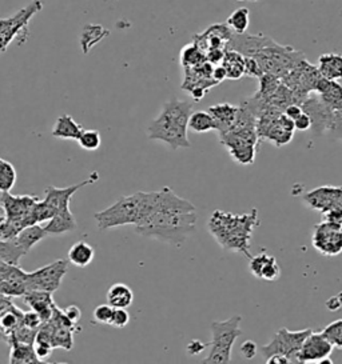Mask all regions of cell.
I'll list each match as a JSON object with an SVG mask.
<instances>
[{
	"label": "cell",
	"mask_w": 342,
	"mask_h": 364,
	"mask_svg": "<svg viewBox=\"0 0 342 364\" xmlns=\"http://www.w3.org/2000/svg\"><path fill=\"white\" fill-rule=\"evenodd\" d=\"M198 213L195 206L178 196L171 188L155 191L153 211L135 225L138 235L156 239L170 246L181 247L197 230Z\"/></svg>",
	"instance_id": "obj_1"
},
{
	"label": "cell",
	"mask_w": 342,
	"mask_h": 364,
	"mask_svg": "<svg viewBox=\"0 0 342 364\" xmlns=\"http://www.w3.org/2000/svg\"><path fill=\"white\" fill-rule=\"evenodd\" d=\"M229 49H236L244 57L254 58L258 61L263 74H269L280 79L293 70L301 60L305 59L304 52L290 46L280 45L272 37L262 34H233Z\"/></svg>",
	"instance_id": "obj_2"
},
{
	"label": "cell",
	"mask_w": 342,
	"mask_h": 364,
	"mask_svg": "<svg viewBox=\"0 0 342 364\" xmlns=\"http://www.w3.org/2000/svg\"><path fill=\"white\" fill-rule=\"evenodd\" d=\"M260 223L257 209L246 213L215 210L207 221V230L222 248L250 259L253 257L250 252L253 233Z\"/></svg>",
	"instance_id": "obj_3"
},
{
	"label": "cell",
	"mask_w": 342,
	"mask_h": 364,
	"mask_svg": "<svg viewBox=\"0 0 342 364\" xmlns=\"http://www.w3.org/2000/svg\"><path fill=\"white\" fill-rule=\"evenodd\" d=\"M191 112L193 103L188 100L171 99L166 102L159 115L150 123L147 136L153 141L165 143L171 150L190 148L191 143L188 131Z\"/></svg>",
	"instance_id": "obj_4"
},
{
	"label": "cell",
	"mask_w": 342,
	"mask_h": 364,
	"mask_svg": "<svg viewBox=\"0 0 342 364\" xmlns=\"http://www.w3.org/2000/svg\"><path fill=\"white\" fill-rule=\"evenodd\" d=\"M155 191L135 192L122 196L113 206L95 213L99 230H110L122 225H139L153 211Z\"/></svg>",
	"instance_id": "obj_5"
},
{
	"label": "cell",
	"mask_w": 342,
	"mask_h": 364,
	"mask_svg": "<svg viewBox=\"0 0 342 364\" xmlns=\"http://www.w3.org/2000/svg\"><path fill=\"white\" fill-rule=\"evenodd\" d=\"M218 138L238 165L254 163L260 139L256 131V115L249 108L241 105L234 124Z\"/></svg>",
	"instance_id": "obj_6"
},
{
	"label": "cell",
	"mask_w": 342,
	"mask_h": 364,
	"mask_svg": "<svg viewBox=\"0 0 342 364\" xmlns=\"http://www.w3.org/2000/svg\"><path fill=\"white\" fill-rule=\"evenodd\" d=\"M242 317L233 315L226 320L212 322V341L210 343L209 355L202 360V363L227 364L232 362V351L236 339L242 335L241 329Z\"/></svg>",
	"instance_id": "obj_7"
},
{
	"label": "cell",
	"mask_w": 342,
	"mask_h": 364,
	"mask_svg": "<svg viewBox=\"0 0 342 364\" xmlns=\"http://www.w3.org/2000/svg\"><path fill=\"white\" fill-rule=\"evenodd\" d=\"M43 10L42 0H31L24 8L10 18L0 19V55L4 54L13 40L24 45L30 36V20Z\"/></svg>",
	"instance_id": "obj_8"
},
{
	"label": "cell",
	"mask_w": 342,
	"mask_h": 364,
	"mask_svg": "<svg viewBox=\"0 0 342 364\" xmlns=\"http://www.w3.org/2000/svg\"><path fill=\"white\" fill-rule=\"evenodd\" d=\"M304 204L313 211H319L325 221L342 223L341 186H319L302 195Z\"/></svg>",
	"instance_id": "obj_9"
},
{
	"label": "cell",
	"mask_w": 342,
	"mask_h": 364,
	"mask_svg": "<svg viewBox=\"0 0 342 364\" xmlns=\"http://www.w3.org/2000/svg\"><path fill=\"white\" fill-rule=\"evenodd\" d=\"M312 331V329L300 331L280 329L273 336L272 341L261 347V353L265 359L270 358L273 355H283L290 360V363H297L298 351L301 350L302 343Z\"/></svg>",
	"instance_id": "obj_10"
},
{
	"label": "cell",
	"mask_w": 342,
	"mask_h": 364,
	"mask_svg": "<svg viewBox=\"0 0 342 364\" xmlns=\"http://www.w3.org/2000/svg\"><path fill=\"white\" fill-rule=\"evenodd\" d=\"M321 78L322 76L319 75L317 67L305 58L293 70L287 72L281 81L293 91L297 103L301 105L309 95L314 93Z\"/></svg>",
	"instance_id": "obj_11"
},
{
	"label": "cell",
	"mask_w": 342,
	"mask_h": 364,
	"mask_svg": "<svg viewBox=\"0 0 342 364\" xmlns=\"http://www.w3.org/2000/svg\"><path fill=\"white\" fill-rule=\"evenodd\" d=\"M67 271H69V260L59 259L39 270L28 272V276H27L28 291L38 290V291H47L54 294L59 288L62 279L64 278Z\"/></svg>",
	"instance_id": "obj_12"
},
{
	"label": "cell",
	"mask_w": 342,
	"mask_h": 364,
	"mask_svg": "<svg viewBox=\"0 0 342 364\" xmlns=\"http://www.w3.org/2000/svg\"><path fill=\"white\" fill-rule=\"evenodd\" d=\"M212 69L214 64L207 60L195 67L183 69V82L181 88L195 102H201L207 91L218 84L212 79Z\"/></svg>",
	"instance_id": "obj_13"
},
{
	"label": "cell",
	"mask_w": 342,
	"mask_h": 364,
	"mask_svg": "<svg viewBox=\"0 0 342 364\" xmlns=\"http://www.w3.org/2000/svg\"><path fill=\"white\" fill-rule=\"evenodd\" d=\"M341 224L338 222L324 221L313 228L312 245L321 255L334 258L342 252Z\"/></svg>",
	"instance_id": "obj_14"
},
{
	"label": "cell",
	"mask_w": 342,
	"mask_h": 364,
	"mask_svg": "<svg viewBox=\"0 0 342 364\" xmlns=\"http://www.w3.org/2000/svg\"><path fill=\"white\" fill-rule=\"evenodd\" d=\"M36 195H11L10 192H1V207L7 213V219L21 221L23 219L27 225L38 224L33 216V209L39 201Z\"/></svg>",
	"instance_id": "obj_15"
},
{
	"label": "cell",
	"mask_w": 342,
	"mask_h": 364,
	"mask_svg": "<svg viewBox=\"0 0 342 364\" xmlns=\"http://www.w3.org/2000/svg\"><path fill=\"white\" fill-rule=\"evenodd\" d=\"M301 107H302L304 112H307L309 118L312 120V129H313L314 135L319 136V135L331 132L334 110H331L325 103H322V100L317 95L314 93L309 95L307 99L301 103Z\"/></svg>",
	"instance_id": "obj_16"
},
{
	"label": "cell",
	"mask_w": 342,
	"mask_h": 364,
	"mask_svg": "<svg viewBox=\"0 0 342 364\" xmlns=\"http://www.w3.org/2000/svg\"><path fill=\"white\" fill-rule=\"evenodd\" d=\"M333 346L321 332H310L297 355V363H319L331 356Z\"/></svg>",
	"instance_id": "obj_17"
},
{
	"label": "cell",
	"mask_w": 342,
	"mask_h": 364,
	"mask_svg": "<svg viewBox=\"0 0 342 364\" xmlns=\"http://www.w3.org/2000/svg\"><path fill=\"white\" fill-rule=\"evenodd\" d=\"M233 33L227 24H212L205 33L197 34L193 37V42L201 48L202 51L209 52L212 49H229Z\"/></svg>",
	"instance_id": "obj_18"
},
{
	"label": "cell",
	"mask_w": 342,
	"mask_h": 364,
	"mask_svg": "<svg viewBox=\"0 0 342 364\" xmlns=\"http://www.w3.org/2000/svg\"><path fill=\"white\" fill-rule=\"evenodd\" d=\"M98 179H99V174L95 171L86 180H83V182L75 184V186H70V187L66 188L48 187L45 191V199H43V201H46L51 207H54L57 211H60L62 209L70 207L71 198L75 195V192L78 189H81L84 186L93 184L95 182H98Z\"/></svg>",
	"instance_id": "obj_19"
},
{
	"label": "cell",
	"mask_w": 342,
	"mask_h": 364,
	"mask_svg": "<svg viewBox=\"0 0 342 364\" xmlns=\"http://www.w3.org/2000/svg\"><path fill=\"white\" fill-rule=\"evenodd\" d=\"M249 271L254 278L263 279L268 282L278 281L281 276V269H280V264L277 263V259L273 255L266 254L265 251L250 258Z\"/></svg>",
	"instance_id": "obj_20"
},
{
	"label": "cell",
	"mask_w": 342,
	"mask_h": 364,
	"mask_svg": "<svg viewBox=\"0 0 342 364\" xmlns=\"http://www.w3.org/2000/svg\"><path fill=\"white\" fill-rule=\"evenodd\" d=\"M28 272L22 270L19 264H13L8 275L0 282V294L7 298H23L28 293Z\"/></svg>",
	"instance_id": "obj_21"
},
{
	"label": "cell",
	"mask_w": 342,
	"mask_h": 364,
	"mask_svg": "<svg viewBox=\"0 0 342 364\" xmlns=\"http://www.w3.org/2000/svg\"><path fill=\"white\" fill-rule=\"evenodd\" d=\"M23 300L25 305L35 311L43 323H46L52 317L54 308L57 307L52 299V294L47 291H38V290L28 291L27 294L24 295Z\"/></svg>",
	"instance_id": "obj_22"
},
{
	"label": "cell",
	"mask_w": 342,
	"mask_h": 364,
	"mask_svg": "<svg viewBox=\"0 0 342 364\" xmlns=\"http://www.w3.org/2000/svg\"><path fill=\"white\" fill-rule=\"evenodd\" d=\"M314 94L319 96L326 106L334 111H342V86L337 81L321 78Z\"/></svg>",
	"instance_id": "obj_23"
},
{
	"label": "cell",
	"mask_w": 342,
	"mask_h": 364,
	"mask_svg": "<svg viewBox=\"0 0 342 364\" xmlns=\"http://www.w3.org/2000/svg\"><path fill=\"white\" fill-rule=\"evenodd\" d=\"M238 108L239 106H234L230 103H220V105H214L209 108V114L214 119L215 131L218 132V135H222L234 124Z\"/></svg>",
	"instance_id": "obj_24"
},
{
	"label": "cell",
	"mask_w": 342,
	"mask_h": 364,
	"mask_svg": "<svg viewBox=\"0 0 342 364\" xmlns=\"http://www.w3.org/2000/svg\"><path fill=\"white\" fill-rule=\"evenodd\" d=\"M23 311L13 303L7 305L0 314V341L8 343L13 331L22 323Z\"/></svg>",
	"instance_id": "obj_25"
},
{
	"label": "cell",
	"mask_w": 342,
	"mask_h": 364,
	"mask_svg": "<svg viewBox=\"0 0 342 364\" xmlns=\"http://www.w3.org/2000/svg\"><path fill=\"white\" fill-rule=\"evenodd\" d=\"M76 227L78 225L74 213L71 212L70 207H66L62 209L52 219L48 221L47 224L45 225V230L48 235H62L75 231Z\"/></svg>",
	"instance_id": "obj_26"
},
{
	"label": "cell",
	"mask_w": 342,
	"mask_h": 364,
	"mask_svg": "<svg viewBox=\"0 0 342 364\" xmlns=\"http://www.w3.org/2000/svg\"><path fill=\"white\" fill-rule=\"evenodd\" d=\"M83 129H83L82 124L75 122V119L69 114H64L57 119L55 126L52 129V136L57 139H63V141H78Z\"/></svg>",
	"instance_id": "obj_27"
},
{
	"label": "cell",
	"mask_w": 342,
	"mask_h": 364,
	"mask_svg": "<svg viewBox=\"0 0 342 364\" xmlns=\"http://www.w3.org/2000/svg\"><path fill=\"white\" fill-rule=\"evenodd\" d=\"M319 75L329 81H341L342 79V55L336 52H329L321 55L317 64Z\"/></svg>",
	"instance_id": "obj_28"
},
{
	"label": "cell",
	"mask_w": 342,
	"mask_h": 364,
	"mask_svg": "<svg viewBox=\"0 0 342 364\" xmlns=\"http://www.w3.org/2000/svg\"><path fill=\"white\" fill-rule=\"evenodd\" d=\"M46 236H48V234L46 233L45 227H42L39 224H33V225H28L23 228L13 239L23 249L24 254L27 255Z\"/></svg>",
	"instance_id": "obj_29"
},
{
	"label": "cell",
	"mask_w": 342,
	"mask_h": 364,
	"mask_svg": "<svg viewBox=\"0 0 342 364\" xmlns=\"http://www.w3.org/2000/svg\"><path fill=\"white\" fill-rule=\"evenodd\" d=\"M227 75V79L238 81L245 76V57L236 49H227L224 59L221 61Z\"/></svg>",
	"instance_id": "obj_30"
},
{
	"label": "cell",
	"mask_w": 342,
	"mask_h": 364,
	"mask_svg": "<svg viewBox=\"0 0 342 364\" xmlns=\"http://www.w3.org/2000/svg\"><path fill=\"white\" fill-rule=\"evenodd\" d=\"M67 257H69V263L79 267V269H84V267L90 266L91 262L94 260V248L93 246H90L87 242L79 240L71 246Z\"/></svg>",
	"instance_id": "obj_31"
},
{
	"label": "cell",
	"mask_w": 342,
	"mask_h": 364,
	"mask_svg": "<svg viewBox=\"0 0 342 364\" xmlns=\"http://www.w3.org/2000/svg\"><path fill=\"white\" fill-rule=\"evenodd\" d=\"M134 302V293L123 283L113 284L107 291V303L114 308H129Z\"/></svg>",
	"instance_id": "obj_32"
},
{
	"label": "cell",
	"mask_w": 342,
	"mask_h": 364,
	"mask_svg": "<svg viewBox=\"0 0 342 364\" xmlns=\"http://www.w3.org/2000/svg\"><path fill=\"white\" fill-rule=\"evenodd\" d=\"M10 363L12 364H38L40 360L36 356L34 346L24 344L19 341H10Z\"/></svg>",
	"instance_id": "obj_33"
},
{
	"label": "cell",
	"mask_w": 342,
	"mask_h": 364,
	"mask_svg": "<svg viewBox=\"0 0 342 364\" xmlns=\"http://www.w3.org/2000/svg\"><path fill=\"white\" fill-rule=\"evenodd\" d=\"M110 31L99 24H89L83 30L81 46H82L83 54H89L90 49L98 45L103 37H106Z\"/></svg>",
	"instance_id": "obj_34"
},
{
	"label": "cell",
	"mask_w": 342,
	"mask_h": 364,
	"mask_svg": "<svg viewBox=\"0 0 342 364\" xmlns=\"http://www.w3.org/2000/svg\"><path fill=\"white\" fill-rule=\"evenodd\" d=\"M51 329V336H52V347L54 348H64L70 351L74 346V334L75 329L71 327H63V326H54L52 323L46 322Z\"/></svg>",
	"instance_id": "obj_35"
},
{
	"label": "cell",
	"mask_w": 342,
	"mask_h": 364,
	"mask_svg": "<svg viewBox=\"0 0 342 364\" xmlns=\"http://www.w3.org/2000/svg\"><path fill=\"white\" fill-rule=\"evenodd\" d=\"M189 129L197 134L215 131V123L209 111H193L189 118Z\"/></svg>",
	"instance_id": "obj_36"
},
{
	"label": "cell",
	"mask_w": 342,
	"mask_h": 364,
	"mask_svg": "<svg viewBox=\"0 0 342 364\" xmlns=\"http://www.w3.org/2000/svg\"><path fill=\"white\" fill-rule=\"evenodd\" d=\"M226 24L232 30L233 34H245L248 31L249 25H250V11H249V8H246V7L236 8V11L227 18Z\"/></svg>",
	"instance_id": "obj_37"
},
{
	"label": "cell",
	"mask_w": 342,
	"mask_h": 364,
	"mask_svg": "<svg viewBox=\"0 0 342 364\" xmlns=\"http://www.w3.org/2000/svg\"><path fill=\"white\" fill-rule=\"evenodd\" d=\"M203 61H206V55L194 42H191L190 45H186L185 47L182 48V51H181V64H182L183 69L195 67Z\"/></svg>",
	"instance_id": "obj_38"
},
{
	"label": "cell",
	"mask_w": 342,
	"mask_h": 364,
	"mask_svg": "<svg viewBox=\"0 0 342 364\" xmlns=\"http://www.w3.org/2000/svg\"><path fill=\"white\" fill-rule=\"evenodd\" d=\"M24 251L21 246L15 242V239L1 240L0 239V259L10 263V264H19V260L23 258Z\"/></svg>",
	"instance_id": "obj_39"
},
{
	"label": "cell",
	"mask_w": 342,
	"mask_h": 364,
	"mask_svg": "<svg viewBox=\"0 0 342 364\" xmlns=\"http://www.w3.org/2000/svg\"><path fill=\"white\" fill-rule=\"evenodd\" d=\"M16 183V170L15 167L0 159V192H10Z\"/></svg>",
	"instance_id": "obj_40"
},
{
	"label": "cell",
	"mask_w": 342,
	"mask_h": 364,
	"mask_svg": "<svg viewBox=\"0 0 342 364\" xmlns=\"http://www.w3.org/2000/svg\"><path fill=\"white\" fill-rule=\"evenodd\" d=\"M78 143L86 151H96L102 144V136L96 129H83Z\"/></svg>",
	"instance_id": "obj_41"
},
{
	"label": "cell",
	"mask_w": 342,
	"mask_h": 364,
	"mask_svg": "<svg viewBox=\"0 0 342 364\" xmlns=\"http://www.w3.org/2000/svg\"><path fill=\"white\" fill-rule=\"evenodd\" d=\"M321 334L331 341L333 347L342 348V319L331 322V324L321 331Z\"/></svg>",
	"instance_id": "obj_42"
},
{
	"label": "cell",
	"mask_w": 342,
	"mask_h": 364,
	"mask_svg": "<svg viewBox=\"0 0 342 364\" xmlns=\"http://www.w3.org/2000/svg\"><path fill=\"white\" fill-rule=\"evenodd\" d=\"M38 329H39L27 327V326H24V324L21 323V326L13 331V334H12L10 341H8V344H10V341H19V343H24V344H31V346H34Z\"/></svg>",
	"instance_id": "obj_43"
},
{
	"label": "cell",
	"mask_w": 342,
	"mask_h": 364,
	"mask_svg": "<svg viewBox=\"0 0 342 364\" xmlns=\"http://www.w3.org/2000/svg\"><path fill=\"white\" fill-rule=\"evenodd\" d=\"M113 314H114V307H111L107 303V305H98L94 310L93 317L96 323L110 324L111 319H113Z\"/></svg>",
	"instance_id": "obj_44"
},
{
	"label": "cell",
	"mask_w": 342,
	"mask_h": 364,
	"mask_svg": "<svg viewBox=\"0 0 342 364\" xmlns=\"http://www.w3.org/2000/svg\"><path fill=\"white\" fill-rule=\"evenodd\" d=\"M129 323H130V314L126 311V308H114L110 326L115 329H125Z\"/></svg>",
	"instance_id": "obj_45"
},
{
	"label": "cell",
	"mask_w": 342,
	"mask_h": 364,
	"mask_svg": "<svg viewBox=\"0 0 342 364\" xmlns=\"http://www.w3.org/2000/svg\"><path fill=\"white\" fill-rule=\"evenodd\" d=\"M262 75H263V72L261 70L258 61L254 58L245 57V76H251V78L260 79Z\"/></svg>",
	"instance_id": "obj_46"
},
{
	"label": "cell",
	"mask_w": 342,
	"mask_h": 364,
	"mask_svg": "<svg viewBox=\"0 0 342 364\" xmlns=\"http://www.w3.org/2000/svg\"><path fill=\"white\" fill-rule=\"evenodd\" d=\"M34 350H35L38 359H39L40 362H45V360H47L48 358L52 355L54 347H52L51 344H47V343H38V341H35V343H34Z\"/></svg>",
	"instance_id": "obj_47"
},
{
	"label": "cell",
	"mask_w": 342,
	"mask_h": 364,
	"mask_svg": "<svg viewBox=\"0 0 342 364\" xmlns=\"http://www.w3.org/2000/svg\"><path fill=\"white\" fill-rule=\"evenodd\" d=\"M42 319L36 314L34 310L28 311V312H23V317H22V324L31 327V329H39L42 326Z\"/></svg>",
	"instance_id": "obj_48"
},
{
	"label": "cell",
	"mask_w": 342,
	"mask_h": 364,
	"mask_svg": "<svg viewBox=\"0 0 342 364\" xmlns=\"http://www.w3.org/2000/svg\"><path fill=\"white\" fill-rule=\"evenodd\" d=\"M258 353V346L257 343L253 341H246L242 343L241 346V355L245 358V359H253L256 355Z\"/></svg>",
	"instance_id": "obj_49"
},
{
	"label": "cell",
	"mask_w": 342,
	"mask_h": 364,
	"mask_svg": "<svg viewBox=\"0 0 342 364\" xmlns=\"http://www.w3.org/2000/svg\"><path fill=\"white\" fill-rule=\"evenodd\" d=\"M209 347V344H206V343H203V341H198V339H193V341H190L189 344H188V353L190 355H200V353H203L206 348Z\"/></svg>",
	"instance_id": "obj_50"
},
{
	"label": "cell",
	"mask_w": 342,
	"mask_h": 364,
	"mask_svg": "<svg viewBox=\"0 0 342 364\" xmlns=\"http://www.w3.org/2000/svg\"><path fill=\"white\" fill-rule=\"evenodd\" d=\"M293 122H295V129H298V131H307V129H312V120L309 118L307 112H302Z\"/></svg>",
	"instance_id": "obj_51"
},
{
	"label": "cell",
	"mask_w": 342,
	"mask_h": 364,
	"mask_svg": "<svg viewBox=\"0 0 342 364\" xmlns=\"http://www.w3.org/2000/svg\"><path fill=\"white\" fill-rule=\"evenodd\" d=\"M63 312H64V315L70 319L72 323H75V324H78V322L81 320V317H82V312H81V308L78 307V305H69L67 308H64L63 310Z\"/></svg>",
	"instance_id": "obj_52"
},
{
	"label": "cell",
	"mask_w": 342,
	"mask_h": 364,
	"mask_svg": "<svg viewBox=\"0 0 342 364\" xmlns=\"http://www.w3.org/2000/svg\"><path fill=\"white\" fill-rule=\"evenodd\" d=\"M283 112H285L289 118L295 120V119L298 118V117L304 112V110H302L301 105H295V103H293V105L286 107V108L283 110Z\"/></svg>",
	"instance_id": "obj_53"
},
{
	"label": "cell",
	"mask_w": 342,
	"mask_h": 364,
	"mask_svg": "<svg viewBox=\"0 0 342 364\" xmlns=\"http://www.w3.org/2000/svg\"><path fill=\"white\" fill-rule=\"evenodd\" d=\"M212 79L215 81V82L222 83L224 79H227V75H226V71H224V67L221 66V64H217V66H214V69H212Z\"/></svg>",
	"instance_id": "obj_54"
},
{
	"label": "cell",
	"mask_w": 342,
	"mask_h": 364,
	"mask_svg": "<svg viewBox=\"0 0 342 364\" xmlns=\"http://www.w3.org/2000/svg\"><path fill=\"white\" fill-rule=\"evenodd\" d=\"M342 294L337 295V296H333L329 300H328V303H326V307L331 310V311H337L340 307L342 305Z\"/></svg>",
	"instance_id": "obj_55"
},
{
	"label": "cell",
	"mask_w": 342,
	"mask_h": 364,
	"mask_svg": "<svg viewBox=\"0 0 342 364\" xmlns=\"http://www.w3.org/2000/svg\"><path fill=\"white\" fill-rule=\"evenodd\" d=\"M266 363L289 364L290 363V360H289L286 356H283V355H273V356H270V358H268V359H266Z\"/></svg>",
	"instance_id": "obj_56"
},
{
	"label": "cell",
	"mask_w": 342,
	"mask_h": 364,
	"mask_svg": "<svg viewBox=\"0 0 342 364\" xmlns=\"http://www.w3.org/2000/svg\"><path fill=\"white\" fill-rule=\"evenodd\" d=\"M12 266L13 264H10V263H7V262L0 259V282L8 275V272L11 271Z\"/></svg>",
	"instance_id": "obj_57"
},
{
	"label": "cell",
	"mask_w": 342,
	"mask_h": 364,
	"mask_svg": "<svg viewBox=\"0 0 342 364\" xmlns=\"http://www.w3.org/2000/svg\"><path fill=\"white\" fill-rule=\"evenodd\" d=\"M12 303L11 298H7V296H4V295L0 294V314H1V311L7 307V305Z\"/></svg>",
	"instance_id": "obj_58"
},
{
	"label": "cell",
	"mask_w": 342,
	"mask_h": 364,
	"mask_svg": "<svg viewBox=\"0 0 342 364\" xmlns=\"http://www.w3.org/2000/svg\"><path fill=\"white\" fill-rule=\"evenodd\" d=\"M6 222H7V213L4 211V209L0 206V231L4 227Z\"/></svg>",
	"instance_id": "obj_59"
},
{
	"label": "cell",
	"mask_w": 342,
	"mask_h": 364,
	"mask_svg": "<svg viewBox=\"0 0 342 364\" xmlns=\"http://www.w3.org/2000/svg\"><path fill=\"white\" fill-rule=\"evenodd\" d=\"M238 1H244V0H238Z\"/></svg>",
	"instance_id": "obj_60"
},
{
	"label": "cell",
	"mask_w": 342,
	"mask_h": 364,
	"mask_svg": "<svg viewBox=\"0 0 342 364\" xmlns=\"http://www.w3.org/2000/svg\"><path fill=\"white\" fill-rule=\"evenodd\" d=\"M341 231H342V224H341Z\"/></svg>",
	"instance_id": "obj_61"
},
{
	"label": "cell",
	"mask_w": 342,
	"mask_h": 364,
	"mask_svg": "<svg viewBox=\"0 0 342 364\" xmlns=\"http://www.w3.org/2000/svg\"><path fill=\"white\" fill-rule=\"evenodd\" d=\"M0 159H1V158H0Z\"/></svg>",
	"instance_id": "obj_62"
},
{
	"label": "cell",
	"mask_w": 342,
	"mask_h": 364,
	"mask_svg": "<svg viewBox=\"0 0 342 364\" xmlns=\"http://www.w3.org/2000/svg\"><path fill=\"white\" fill-rule=\"evenodd\" d=\"M254 1H256V0H254Z\"/></svg>",
	"instance_id": "obj_63"
}]
</instances>
